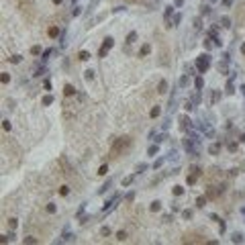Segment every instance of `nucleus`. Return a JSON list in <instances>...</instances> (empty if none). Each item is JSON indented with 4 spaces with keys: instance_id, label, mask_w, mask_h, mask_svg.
<instances>
[{
    "instance_id": "nucleus-1",
    "label": "nucleus",
    "mask_w": 245,
    "mask_h": 245,
    "mask_svg": "<svg viewBox=\"0 0 245 245\" xmlns=\"http://www.w3.org/2000/svg\"><path fill=\"white\" fill-rule=\"evenodd\" d=\"M131 147H133V139L131 137H121V139L115 141V145L110 149V157H123Z\"/></svg>"
},
{
    "instance_id": "nucleus-2",
    "label": "nucleus",
    "mask_w": 245,
    "mask_h": 245,
    "mask_svg": "<svg viewBox=\"0 0 245 245\" xmlns=\"http://www.w3.org/2000/svg\"><path fill=\"white\" fill-rule=\"evenodd\" d=\"M209 61H210V57L206 55V53H202V55L196 57V68H198L200 74H204V71L209 70Z\"/></svg>"
},
{
    "instance_id": "nucleus-3",
    "label": "nucleus",
    "mask_w": 245,
    "mask_h": 245,
    "mask_svg": "<svg viewBox=\"0 0 245 245\" xmlns=\"http://www.w3.org/2000/svg\"><path fill=\"white\" fill-rule=\"evenodd\" d=\"M112 45H115V39H112V37H106L104 43H102V47H100V51H98V57H104L106 53L110 51V47Z\"/></svg>"
},
{
    "instance_id": "nucleus-4",
    "label": "nucleus",
    "mask_w": 245,
    "mask_h": 245,
    "mask_svg": "<svg viewBox=\"0 0 245 245\" xmlns=\"http://www.w3.org/2000/svg\"><path fill=\"white\" fill-rule=\"evenodd\" d=\"M221 192H223V186H209L206 196H209V198H217V194H221Z\"/></svg>"
},
{
    "instance_id": "nucleus-5",
    "label": "nucleus",
    "mask_w": 245,
    "mask_h": 245,
    "mask_svg": "<svg viewBox=\"0 0 245 245\" xmlns=\"http://www.w3.org/2000/svg\"><path fill=\"white\" fill-rule=\"evenodd\" d=\"M190 172H192V174L188 176V184L192 186V184H194V182L198 180V176H200V170H198V168H190Z\"/></svg>"
},
{
    "instance_id": "nucleus-6",
    "label": "nucleus",
    "mask_w": 245,
    "mask_h": 245,
    "mask_svg": "<svg viewBox=\"0 0 245 245\" xmlns=\"http://www.w3.org/2000/svg\"><path fill=\"white\" fill-rule=\"evenodd\" d=\"M180 129H184V131L190 129V118H188L186 115H182V117H180Z\"/></svg>"
},
{
    "instance_id": "nucleus-7",
    "label": "nucleus",
    "mask_w": 245,
    "mask_h": 245,
    "mask_svg": "<svg viewBox=\"0 0 245 245\" xmlns=\"http://www.w3.org/2000/svg\"><path fill=\"white\" fill-rule=\"evenodd\" d=\"M63 94H66V96H74V94H76V88H74L71 84H66V86H63Z\"/></svg>"
},
{
    "instance_id": "nucleus-8",
    "label": "nucleus",
    "mask_w": 245,
    "mask_h": 245,
    "mask_svg": "<svg viewBox=\"0 0 245 245\" xmlns=\"http://www.w3.org/2000/svg\"><path fill=\"white\" fill-rule=\"evenodd\" d=\"M231 241H233V243H243L245 239H243V235L241 233H233L231 235Z\"/></svg>"
},
{
    "instance_id": "nucleus-9",
    "label": "nucleus",
    "mask_w": 245,
    "mask_h": 245,
    "mask_svg": "<svg viewBox=\"0 0 245 245\" xmlns=\"http://www.w3.org/2000/svg\"><path fill=\"white\" fill-rule=\"evenodd\" d=\"M157 92H159V94H165V92H168V82H165V80L159 82V86H157Z\"/></svg>"
},
{
    "instance_id": "nucleus-10",
    "label": "nucleus",
    "mask_w": 245,
    "mask_h": 245,
    "mask_svg": "<svg viewBox=\"0 0 245 245\" xmlns=\"http://www.w3.org/2000/svg\"><path fill=\"white\" fill-rule=\"evenodd\" d=\"M149 115H151V118H157L159 115H162V106H153V108H151V112H149Z\"/></svg>"
},
{
    "instance_id": "nucleus-11",
    "label": "nucleus",
    "mask_w": 245,
    "mask_h": 245,
    "mask_svg": "<svg viewBox=\"0 0 245 245\" xmlns=\"http://www.w3.org/2000/svg\"><path fill=\"white\" fill-rule=\"evenodd\" d=\"M151 210L153 212H159V210H162V202H159V200H153L151 202Z\"/></svg>"
},
{
    "instance_id": "nucleus-12",
    "label": "nucleus",
    "mask_w": 245,
    "mask_h": 245,
    "mask_svg": "<svg viewBox=\"0 0 245 245\" xmlns=\"http://www.w3.org/2000/svg\"><path fill=\"white\" fill-rule=\"evenodd\" d=\"M149 51H151V47H149V43H147V45H143V47H141V49H139V55H141V57H143V55H147Z\"/></svg>"
},
{
    "instance_id": "nucleus-13",
    "label": "nucleus",
    "mask_w": 245,
    "mask_h": 245,
    "mask_svg": "<svg viewBox=\"0 0 245 245\" xmlns=\"http://www.w3.org/2000/svg\"><path fill=\"white\" fill-rule=\"evenodd\" d=\"M219 149H221V145H219V143H212V145L209 147V151L212 153V155H217V153H219Z\"/></svg>"
},
{
    "instance_id": "nucleus-14",
    "label": "nucleus",
    "mask_w": 245,
    "mask_h": 245,
    "mask_svg": "<svg viewBox=\"0 0 245 245\" xmlns=\"http://www.w3.org/2000/svg\"><path fill=\"white\" fill-rule=\"evenodd\" d=\"M41 102H43V106H49L51 102H53V96H51V94H47V96H43V100H41Z\"/></svg>"
},
{
    "instance_id": "nucleus-15",
    "label": "nucleus",
    "mask_w": 245,
    "mask_h": 245,
    "mask_svg": "<svg viewBox=\"0 0 245 245\" xmlns=\"http://www.w3.org/2000/svg\"><path fill=\"white\" fill-rule=\"evenodd\" d=\"M110 184H112V180H106V184L102 188H98V194H104L106 190H108V188H110Z\"/></svg>"
},
{
    "instance_id": "nucleus-16",
    "label": "nucleus",
    "mask_w": 245,
    "mask_h": 245,
    "mask_svg": "<svg viewBox=\"0 0 245 245\" xmlns=\"http://www.w3.org/2000/svg\"><path fill=\"white\" fill-rule=\"evenodd\" d=\"M172 192H174L176 196H182V194H184V188H182V186H174V188H172Z\"/></svg>"
},
{
    "instance_id": "nucleus-17",
    "label": "nucleus",
    "mask_w": 245,
    "mask_h": 245,
    "mask_svg": "<svg viewBox=\"0 0 245 245\" xmlns=\"http://www.w3.org/2000/svg\"><path fill=\"white\" fill-rule=\"evenodd\" d=\"M188 84H190V80H188V76H184V78H182V80L178 82V86H180V88H186Z\"/></svg>"
},
{
    "instance_id": "nucleus-18",
    "label": "nucleus",
    "mask_w": 245,
    "mask_h": 245,
    "mask_svg": "<svg viewBox=\"0 0 245 245\" xmlns=\"http://www.w3.org/2000/svg\"><path fill=\"white\" fill-rule=\"evenodd\" d=\"M204 204H206V198H204V196H198V198H196V206H198V209H202Z\"/></svg>"
},
{
    "instance_id": "nucleus-19",
    "label": "nucleus",
    "mask_w": 245,
    "mask_h": 245,
    "mask_svg": "<svg viewBox=\"0 0 245 245\" xmlns=\"http://www.w3.org/2000/svg\"><path fill=\"white\" fill-rule=\"evenodd\" d=\"M194 86H196V90H200V88H202V86H204V80H202V78H196V80H194Z\"/></svg>"
},
{
    "instance_id": "nucleus-20",
    "label": "nucleus",
    "mask_w": 245,
    "mask_h": 245,
    "mask_svg": "<svg viewBox=\"0 0 245 245\" xmlns=\"http://www.w3.org/2000/svg\"><path fill=\"white\" fill-rule=\"evenodd\" d=\"M57 35H59L57 27H49V37H57Z\"/></svg>"
},
{
    "instance_id": "nucleus-21",
    "label": "nucleus",
    "mask_w": 245,
    "mask_h": 245,
    "mask_svg": "<svg viewBox=\"0 0 245 245\" xmlns=\"http://www.w3.org/2000/svg\"><path fill=\"white\" fill-rule=\"evenodd\" d=\"M180 21H182V14H176L174 19H172V25H170V27H176V25H180Z\"/></svg>"
},
{
    "instance_id": "nucleus-22",
    "label": "nucleus",
    "mask_w": 245,
    "mask_h": 245,
    "mask_svg": "<svg viewBox=\"0 0 245 245\" xmlns=\"http://www.w3.org/2000/svg\"><path fill=\"white\" fill-rule=\"evenodd\" d=\"M221 25L223 27H231V19L229 16H221Z\"/></svg>"
},
{
    "instance_id": "nucleus-23",
    "label": "nucleus",
    "mask_w": 245,
    "mask_h": 245,
    "mask_svg": "<svg viewBox=\"0 0 245 245\" xmlns=\"http://www.w3.org/2000/svg\"><path fill=\"white\" fill-rule=\"evenodd\" d=\"M135 39H137V33H135V31H131V33L127 35V43H133Z\"/></svg>"
},
{
    "instance_id": "nucleus-24",
    "label": "nucleus",
    "mask_w": 245,
    "mask_h": 245,
    "mask_svg": "<svg viewBox=\"0 0 245 245\" xmlns=\"http://www.w3.org/2000/svg\"><path fill=\"white\" fill-rule=\"evenodd\" d=\"M78 57H80L82 61H86V59H90V53H88V51H80V55H78Z\"/></svg>"
},
{
    "instance_id": "nucleus-25",
    "label": "nucleus",
    "mask_w": 245,
    "mask_h": 245,
    "mask_svg": "<svg viewBox=\"0 0 245 245\" xmlns=\"http://www.w3.org/2000/svg\"><path fill=\"white\" fill-rule=\"evenodd\" d=\"M59 194H61V196H68V194H70V188H68V186H61V188H59Z\"/></svg>"
},
{
    "instance_id": "nucleus-26",
    "label": "nucleus",
    "mask_w": 245,
    "mask_h": 245,
    "mask_svg": "<svg viewBox=\"0 0 245 245\" xmlns=\"http://www.w3.org/2000/svg\"><path fill=\"white\" fill-rule=\"evenodd\" d=\"M172 12H174V6H168L165 12H163V16H165V19H170V16H172Z\"/></svg>"
},
{
    "instance_id": "nucleus-27",
    "label": "nucleus",
    "mask_w": 245,
    "mask_h": 245,
    "mask_svg": "<svg viewBox=\"0 0 245 245\" xmlns=\"http://www.w3.org/2000/svg\"><path fill=\"white\" fill-rule=\"evenodd\" d=\"M131 182H133V176H125V178H123V186H129Z\"/></svg>"
},
{
    "instance_id": "nucleus-28",
    "label": "nucleus",
    "mask_w": 245,
    "mask_h": 245,
    "mask_svg": "<svg viewBox=\"0 0 245 245\" xmlns=\"http://www.w3.org/2000/svg\"><path fill=\"white\" fill-rule=\"evenodd\" d=\"M117 239H118V241H125V239H127V233H125V231H118V233H117Z\"/></svg>"
},
{
    "instance_id": "nucleus-29",
    "label": "nucleus",
    "mask_w": 245,
    "mask_h": 245,
    "mask_svg": "<svg viewBox=\"0 0 245 245\" xmlns=\"http://www.w3.org/2000/svg\"><path fill=\"white\" fill-rule=\"evenodd\" d=\"M16 225H19L16 219H8V227H10V229H16Z\"/></svg>"
},
{
    "instance_id": "nucleus-30",
    "label": "nucleus",
    "mask_w": 245,
    "mask_h": 245,
    "mask_svg": "<svg viewBox=\"0 0 245 245\" xmlns=\"http://www.w3.org/2000/svg\"><path fill=\"white\" fill-rule=\"evenodd\" d=\"M100 235H102V237H108V235H110V229H108V227H102V229H100Z\"/></svg>"
},
{
    "instance_id": "nucleus-31",
    "label": "nucleus",
    "mask_w": 245,
    "mask_h": 245,
    "mask_svg": "<svg viewBox=\"0 0 245 245\" xmlns=\"http://www.w3.org/2000/svg\"><path fill=\"white\" fill-rule=\"evenodd\" d=\"M157 151H159V147H157V145H151V147H149V155H155Z\"/></svg>"
},
{
    "instance_id": "nucleus-32",
    "label": "nucleus",
    "mask_w": 245,
    "mask_h": 245,
    "mask_svg": "<svg viewBox=\"0 0 245 245\" xmlns=\"http://www.w3.org/2000/svg\"><path fill=\"white\" fill-rule=\"evenodd\" d=\"M0 80H2V84H8V82H10V76H8V74H2Z\"/></svg>"
},
{
    "instance_id": "nucleus-33",
    "label": "nucleus",
    "mask_w": 245,
    "mask_h": 245,
    "mask_svg": "<svg viewBox=\"0 0 245 245\" xmlns=\"http://www.w3.org/2000/svg\"><path fill=\"white\" fill-rule=\"evenodd\" d=\"M225 90H227V94H233V92H235L233 84H231V82H229V84H227V88H225Z\"/></svg>"
},
{
    "instance_id": "nucleus-34",
    "label": "nucleus",
    "mask_w": 245,
    "mask_h": 245,
    "mask_svg": "<svg viewBox=\"0 0 245 245\" xmlns=\"http://www.w3.org/2000/svg\"><path fill=\"white\" fill-rule=\"evenodd\" d=\"M106 172H108V165H100V170H98V174H100V176H104Z\"/></svg>"
},
{
    "instance_id": "nucleus-35",
    "label": "nucleus",
    "mask_w": 245,
    "mask_h": 245,
    "mask_svg": "<svg viewBox=\"0 0 245 245\" xmlns=\"http://www.w3.org/2000/svg\"><path fill=\"white\" fill-rule=\"evenodd\" d=\"M21 59H23V57H21V55H12V57H10V63H19Z\"/></svg>"
},
{
    "instance_id": "nucleus-36",
    "label": "nucleus",
    "mask_w": 245,
    "mask_h": 245,
    "mask_svg": "<svg viewBox=\"0 0 245 245\" xmlns=\"http://www.w3.org/2000/svg\"><path fill=\"white\" fill-rule=\"evenodd\" d=\"M145 170H147V163H139L137 165V172H145Z\"/></svg>"
},
{
    "instance_id": "nucleus-37",
    "label": "nucleus",
    "mask_w": 245,
    "mask_h": 245,
    "mask_svg": "<svg viewBox=\"0 0 245 245\" xmlns=\"http://www.w3.org/2000/svg\"><path fill=\"white\" fill-rule=\"evenodd\" d=\"M47 212H51V214H53V212H55V204H51V202H49V204H47Z\"/></svg>"
},
{
    "instance_id": "nucleus-38",
    "label": "nucleus",
    "mask_w": 245,
    "mask_h": 245,
    "mask_svg": "<svg viewBox=\"0 0 245 245\" xmlns=\"http://www.w3.org/2000/svg\"><path fill=\"white\" fill-rule=\"evenodd\" d=\"M2 127H4V131H10V129H12V125L8 123V121H4V123H2Z\"/></svg>"
},
{
    "instance_id": "nucleus-39",
    "label": "nucleus",
    "mask_w": 245,
    "mask_h": 245,
    "mask_svg": "<svg viewBox=\"0 0 245 245\" xmlns=\"http://www.w3.org/2000/svg\"><path fill=\"white\" fill-rule=\"evenodd\" d=\"M86 80H94V71H92V70L86 71Z\"/></svg>"
},
{
    "instance_id": "nucleus-40",
    "label": "nucleus",
    "mask_w": 245,
    "mask_h": 245,
    "mask_svg": "<svg viewBox=\"0 0 245 245\" xmlns=\"http://www.w3.org/2000/svg\"><path fill=\"white\" fill-rule=\"evenodd\" d=\"M219 70H221V71H227V59H225L223 63H219Z\"/></svg>"
},
{
    "instance_id": "nucleus-41",
    "label": "nucleus",
    "mask_w": 245,
    "mask_h": 245,
    "mask_svg": "<svg viewBox=\"0 0 245 245\" xmlns=\"http://www.w3.org/2000/svg\"><path fill=\"white\" fill-rule=\"evenodd\" d=\"M162 165H163V159H162V157H159V159H157V162L153 163V168H155V170H157V168H162Z\"/></svg>"
},
{
    "instance_id": "nucleus-42",
    "label": "nucleus",
    "mask_w": 245,
    "mask_h": 245,
    "mask_svg": "<svg viewBox=\"0 0 245 245\" xmlns=\"http://www.w3.org/2000/svg\"><path fill=\"white\" fill-rule=\"evenodd\" d=\"M221 4H223V6H227V8H229V6L233 4V0H221Z\"/></svg>"
},
{
    "instance_id": "nucleus-43",
    "label": "nucleus",
    "mask_w": 245,
    "mask_h": 245,
    "mask_svg": "<svg viewBox=\"0 0 245 245\" xmlns=\"http://www.w3.org/2000/svg\"><path fill=\"white\" fill-rule=\"evenodd\" d=\"M31 51H33V53H35V55H39V53H43V51H41V47H33V49H31Z\"/></svg>"
},
{
    "instance_id": "nucleus-44",
    "label": "nucleus",
    "mask_w": 245,
    "mask_h": 245,
    "mask_svg": "<svg viewBox=\"0 0 245 245\" xmlns=\"http://www.w3.org/2000/svg\"><path fill=\"white\" fill-rule=\"evenodd\" d=\"M41 55H43V59H49V55H51V49H47V51H43Z\"/></svg>"
},
{
    "instance_id": "nucleus-45",
    "label": "nucleus",
    "mask_w": 245,
    "mask_h": 245,
    "mask_svg": "<svg viewBox=\"0 0 245 245\" xmlns=\"http://www.w3.org/2000/svg\"><path fill=\"white\" fill-rule=\"evenodd\" d=\"M184 219H192V210H184Z\"/></svg>"
},
{
    "instance_id": "nucleus-46",
    "label": "nucleus",
    "mask_w": 245,
    "mask_h": 245,
    "mask_svg": "<svg viewBox=\"0 0 245 245\" xmlns=\"http://www.w3.org/2000/svg\"><path fill=\"white\" fill-rule=\"evenodd\" d=\"M184 4V0H176V6H182Z\"/></svg>"
},
{
    "instance_id": "nucleus-47",
    "label": "nucleus",
    "mask_w": 245,
    "mask_h": 245,
    "mask_svg": "<svg viewBox=\"0 0 245 245\" xmlns=\"http://www.w3.org/2000/svg\"><path fill=\"white\" fill-rule=\"evenodd\" d=\"M239 141H241V143H245V133L241 135V137H239Z\"/></svg>"
},
{
    "instance_id": "nucleus-48",
    "label": "nucleus",
    "mask_w": 245,
    "mask_h": 245,
    "mask_svg": "<svg viewBox=\"0 0 245 245\" xmlns=\"http://www.w3.org/2000/svg\"><path fill=\"white\" fill-rule=\"evenodd\" d=\"M239 90H241V92H243V96H245V84L241 86V88H239Z\"/></svg>"
},
{
    "instance_id": "nucleus-49",
    "label": "nucleus",
    "mask_w": 245,
    "mask_h": 245,
    "mask_svg": "<svg viewBox=\"0 0 245 245\" xmlns=\"http://www.w3.org/2000/svg\"><path fill=\"white\" fill-rule=\"evenodd\" d=\"M241 53H243V55H245V43H243V45H241Z\"/></svg>"
},
{
    "instance_id": "nucleus-50",
    "label": "nucleus",
    "mask_w": 245,
    "mask_h": 245,
    "mask_svg": "<svg viewBox=\"0 0 245 245\" xmlns=\"http://www.w3.org/2000/svg\"><path fill=\"white\" fill-rule=\"evenodd\" d=\"M53 2H55V4H61V2H63V0H53Z\"/></svg>"
},
{
    "instance_id": "nucleus-51",
    "label": "nucleus",
    "mask_w": 245,
    "mask_h": 245,
    "mask_svg": "<svg viewBox=\"0 0 245 245\" xmlns=\"http://www.w3.org/2000/svg\"><path fill=\"white\" fill-rule=\"evenodd\" d=\"M127 2H139V0H127Z\"/></svg>"
}]
</instances>
